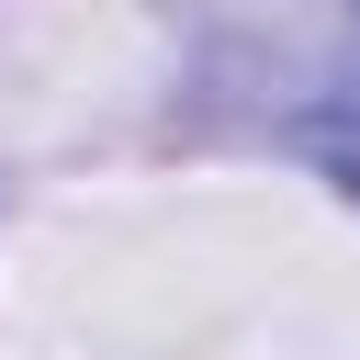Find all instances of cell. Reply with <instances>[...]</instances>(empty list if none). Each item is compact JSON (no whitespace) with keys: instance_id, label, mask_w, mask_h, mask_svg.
<instances>
[{"instance_id":"6da1fadb","label":"cell","mask_w":360,"mask_h":360,"mask_svg":"<svg viewBox=\"0 0 360 360\" xmlns=\"http://www.w3.org/2000/svg\"><path fill=\"white\" fill-rule=\"evenodd\" d=\"M349 158H360V101H349Z\"/></svg>"}]
</instances>
